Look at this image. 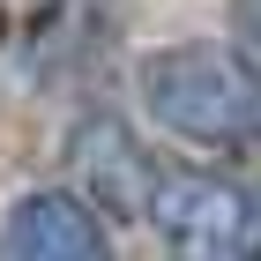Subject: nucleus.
Masks as SVG:
<instances>
[{
  "instance_id": "nucleus-4",
  "label": "nucleus",
  "mask_w": 261,
  "mask_h": 261,
  "mask_svg": "<svg viewBox=\"0 0 261 261\" xmlns=\"http://www.w3.org/2000/svg\"><path fill=\"white\" fill-rule=\"evenodd\" d=\"M67 157H75L82 194L97 201L105 217H149L157 157L135 142V127H127V120H112V112H90V120L67 135Z\"/></svg>"
},
{
  "instance_id": "nucleus-2",
  "label": "nucleus",
  "mask_w": 261,
  "mask_h": 261,
  "mask_svg": "<svg viewBox=\"0 0 261 261\" xmlns=\"http://www.w3.org/2000/svg\"><path fill=\"white\" fill-rule=\"evenodd\" d=\"M149 224L172 254L194 261H254L261 254V194L224 172H157Z\"/></svg>"
},
{
  "instance_id": "nucleus-5",
  "label": "nucleus",
  "mask_w": 261,
  "mask_h": 261,
  "mask_svg": "<svg viewBox=\"0 0 261 261\" xmlns=\"http://www.w3.org/2000/svg\"><path fill=\"white\" fill-rule=\"evenodd\" d=\"M231 30H239V60L261 75V0H239L231 8Z\"/></svg>"
},
{
  "instance_id": "nucleus-3",
  "label": "nucleus",
  "mask_w": 261,
  "mask_h": 261,
  "mask_svg": "<svg viewBox=\"0 0 261 261\" xmlns=\"http://www.w3.org/2000/svg\"><path fill=\"white\" fill-rule=\"evenodd\" d=\"M0 254L8 261H105L112 231H105V209L82 187H38L8 209Z\"/></svg>"
},
{
  "instance_id": "nucleus-1",
  "label": "nucleus",
  "mask_w": 261,
  "mask_h": 261,
  "mask_svg": "<svg viewBox=\"0 0 261 261\" xmlns=\"http://www.w3.org/2000/svg\"><path fill=\"white\" fill-rule=\"evenodd\" d=\"M142 105L149 120L172 127L179 142L201 149H239L261 142V75L231 45H164L142 60Z\"/></svg>"
}]
</instances>
